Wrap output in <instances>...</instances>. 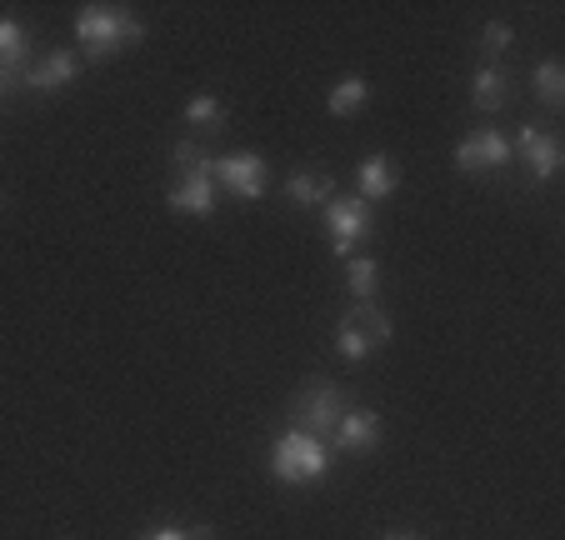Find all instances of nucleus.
<instances>
[{
	"label": "nucleus",
	"mask_w": 565,
	"mask_h": 540,
	"mask_svg": "<svg viewBox=\"0 0 565 540\" xmlns=\"http://www.w3.org/2000/svg\"><path fill=\"white\" fill-rule=\"evenodd\" d=\"M331 445L320 441V435H306L290 425L286 435H276V445H270V476L280 480V486H316V480L331 476Z\"/></svg>",
	"instance_id": "1"
},
{
	"label": "nucleus",
	"mask_w": 565,
	"mask_h": 540,
	"mask_svg": "<svg viewBox=\"0 0 565 540\" xmlns=\"http://www.w3.org/2000/svg\"><path fill=\"white\" fill-rule=\"evenodd\" d=\"M140 35H146V25L116 6H81V15H75V41H81L86 61H110L126 45H136Z\"/></svg>",
	"instance_id": "2"
},
{
	"label": "nucleus",
	"mask_w": 565,
	"mask_h": 540,
	"mask_svg": "<svg viewBox=\"0 0 565 540\" xmlns=\"http://www.w3.org/2000/svg\"><path fill=\"white\" fill-rule=\"evenodd\" d=\"M385 340H391V320H385V310L375 306V300H361V306H351L341 316V326H335V356L351 360V366H361V360L375 356Z\"/></svg>",
	"instance_id": "3"
},
{
	"label": "nucleus",
	"mask_w": 565,
	"mask_h": 540,
	"mask_svg": "<svg viewBox=\"0 0 565 540\" xmlns=\"http://www.w3.org/2000/svg\"><path fill=\"white\" fill-rule=\"evenodd\" d=\"M326 211V231H331V251L341 255V261H351L355 255V245L371 235V225H375V215H371V205L361 201V195H331V201L320 205Z\"/></svg>",
	"instance_id": "4"
},
{
	"label": "nucleus",
	"mask_w": 565,
	"mask_h": 540,
	"mask_svg": "<svg viewBox=\"0 0 565 540\" xmlns=\"http://www.w3.org/2000/svg\"><path fill=\"white\" fill-rule=\"evenodd\" d=\"M211 180L215 191H231L235 201H260L270 186V166L256 156V150H231L211 166Z\"/></svg>",
	"instance_id": "5"
},
{
	"label": "nucleus",
	"mask_w": 565,
	"mask_h": 540,
	"mask_svg": "<svg viewBox=\"0 0 565 540\" xmlns=\"http://www.w3.org/2000/svg\"><path fill=\"white\" fill-rule=\"evenodd\" d=\"M341 415H345V395L331 381H310L296 395V431H306V435H331Z\"/></svg>",
	"instance_id": "6"
},
{
	"label": "nucleus",
	"mask_w": 565,
	"mask_h": 540,
	"mask_svg": "<svg viewBox=\"0 0 565 540\" xmlns=\"http://www.w3.org/2000/svg\"><path fill=\"white\" fill-rule=\"evenodd\" d=\"M511 160V140L501 130H470L466 140L456 146V166L466 176H480V170H501Z\"/></svg>",
	"instance_id": "7"
},
{
	"label": "nucleus",
	"mask_w": 565,
	"mask_h": 540,
	"mask_svg": "<svg viewBox=\"0 0 565 540\" xmlns=\"http://www.w3.org/2000/svg\"><path fill=\"white\" fill-rule=\"evenodd\" d=\"M375 445H381V415L351 411V405H345V415L331 431V451H341V456H365V451H375Z\"/></svg>",
	"instance_id": "8"
},
{
	"label": "nucleus",
	"mask_w": 565,
	"mask_h": 540,
	"mask_svg": "<svg viewBox=\"0 0 565 540\" xmlns=\"http://www.w3.org/2000/svg\"><path fill=\"white\" fill-rule=\"evenodd\" d=\"M511 150H521L535 180H551L555 170H561V140H555L545 126H521V136L511 140Z\"/></svg>",
	"instance_id": "9"
},
{
	"label": "nucleus",
	"mask_w": 565,
	"mask_h": 540,
	"mask_svg": "<svg viewBox=\"0 0 565 540\" xmlns=\"http://www.w3.org/2000/svg\"><path fill=\"white\" fill-rule=\"evenodd\" d=\"M75 71H81V55L75 51H45L31 61L21 85H31V91H65L75 81Z\"/></svg>",
	"instance_id": "10"
},
{
	"label": "nucleus",
	"mask_w": 565,
	"mask_h": 540,
	"mask_svg": "<svg viewBox=\"0 0 565 540\" xmlns=\"http://www.w3.org/2000/svg\"><path fill=\"white\" fill-rule=\"evenodd\" d=\"M166 201H171V211H181V215H215L221 191H215L211 176H175V186H171Z\"/></svg>",
	"instance_id": "11"
},
{
	"label": "nucleus",
	"mask_w": 565,
	"mask_h": 540,
	"mask_svg": "<svg viewBox=\"0 0 565 540\" xmlns=\"http://www.w3.org/2000/svg\"><path fill=\"white\" fill-rule=\"evenodd\" d=\"M31 35H25L21 21H11V15H0V71L11 75L15 85L25 81V71H31Z\"/></svg>",
	"instance_id": "12"
},
{
	"label": "nucleus",
	"mask_w": 565,
	"mask_h": 540,
	"mask_svg": "<svg viewBox=\"0 0 565 540\" xmlns=\"http://www.w3.org/2000/svg\"><path fill=\"white\" fill-rule=\"evenodd\" d=\"M395 160L391 156H365L361 166H355V186H361V201H385V195H395Z\"/></svg>",
	"instance_id": "13"
},
{
	"label": "nucleus",
	"mask_w": 565,
	"mask_h": 540,
	"mask_svg": "<svg viewBox=\"0 0 565 540\" xmlns=\"http://www.w3.org/2000/svg\"><path fill=\"white\" fill-rule=\"evenodd\" d=\"M286 195L300 205V211H320V205L335 195V186L326 170H296V176L286 180Z\"/></svg>",
	"instance_id": "14"
},
{
	"label": "nucleus",
	"mask_w": 565,
	"mask_h": 540,
	"mask_svg": "<svg viewBox=\"0 0 565 540\" xmlns=\"http://www.w3.org/2000/svg\"><path fill=\"white\" fill-rule=\"evenodd\" d=\"M505 100H511V75H505L501 65H480L476 81H470V106L501 110Z\"/></svg>",
	"instance_id": "15"
},
{
	"label": "nucleus",
	"mask_w": 565,
	"mask_h": 540,
	"mask_svg": "<svg viewBox=\"0 0 565 540\" xmlns=\"http://www.w3.org/2000/svg\"><path fill=\"white\" fill-rule=\"evenodd\" d=\"M365 100H371V81H365V75H345L331 96H326V110L345 120V116H355V110H365Z\"/></svg>",
	"instance_id": "16"
},
{
	"label": "nucleus",
	"mask_w": 565,
	"mask_h": 540,
	"mask_svg": "<svg viewBox=\"0 0 565 540\" xmlns=\"http://www.w3.org/2000/svg\"><path fill=\"white\" fill-rule=\"evenodd\" d=\"M345 286H351L355 306H361V300H375V286H381V271H375L371 255H351V261H345Z\"/></svg>",
	"instance_id": "17"
},
{
	"label": "nucleus",
	"mask_w": 565,
	"mask_h": 540,
	"mask_svg": "<svg viewBox=\"0 0 565 540\" xmlns=\"http://www.w3.org/2000/svg\"><path fill=\"white\" fill-rule=\"evenodd\" d=\"M535 96H541V106H551V110L565 106V71H561V61H541V65H535Z\"/></svg>",
	"instance_id": "18"
},
{
	"label": "nucleus",
	"mask_w": 565,
	"mask_h": 540,
	"mask_svg": "<svg viewBox=\"0 0 565 540\" xmlns=\"http://www.w3.org/2000/svg\"><path fill=\"white\" fill-rule=\"evenodd\" d=\"M185 126H191V130H205V136H215V130L225 126V106H221L215 96L185 100Z\"/></svg>",
	"instance_id": "19"
},
{
	"label": "nucleus",
	"mask_w": 565,
	"mask_h": 540,
	"mask_svg": "<svg viewBox=\"0 0 565 540\" xmlns=\"http://www.w3.org/2000/svg\"><path fill=\"white\" fill-rule=\"evenodd\" d=\"M511 41H515V31L505 21H486V25H480V41L476 45H480V55H486V65H495L505 51H511Z\"/></svg>",
	"instance_id": "20"
},
{
	"label": "nucleus",
	"mask_w": 565,
	"mask_h": 540,
	"mask_svg": "<svg viewBox=\"0 0 565 540\" xmlns=\"http://www.w3.org/2000/svg\"><path fill=\"white\" fill-rule=\"evenodd\" d=\"M211 166H215V156L201 140H181V146H175V170H181V176H211Z\"/></svg>",
	"instance_id": "21"
},
{
	"label": "nucleus",
	"mask_w": 565,
	"mask_h": 540,
	"mask_svg": "<svg viewBox=\"0 0 565 540\" xmlns=\"http://www.w3.org/2000/svg\"><path fill=\"white\" fill-rule=\"evenodd\" d=\"M140 540H211V530H181V526H160V530H150V536H140Z\"/></svg>",
	"instance_id": "22"
},
{
	"label": "nucleus",
	"mask_w": 565,
	"mask_h": 540,
	"mask_svg": "<svg viewBox=\"0 0 565 540\" xmlns=\"http://www.w3.org/2000/svg\"><path fill=\"white\" fill-rule=\"evenodd\" d=\"M11 91H15V81H11V75H6V71H0V100L11 96Z\"/></svg>",
	"instance_id": "23"
},
{
	"label": "nucleus",
	"mask_w": 565,
	"mask_h": 540,
	"mask_svg": "<svg viewBox=\"0 0 565 540\" xmlns=\"http://www.w3.org/2000/svg\"><path fill=\"white\" fill-rule=\"evenodd\" d=\"M381 540H420L416 530H391V536H381Z\"/></svg>",
	"instance_id": "24"
}]
</instances>
